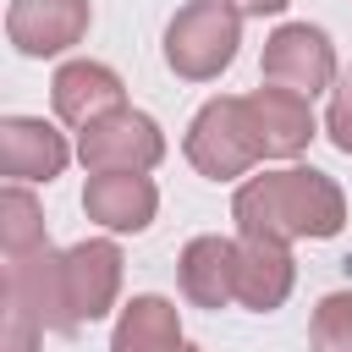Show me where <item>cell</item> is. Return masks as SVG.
<instances>
[{
    "label": "cell",
    "instance_id": "6da1fadb",
    "mask_svg": "<svg viewBox=\"0 0 352 352\" xmlns=\"http://www.w3.org/2000/svg\"><path fill=\"white\" fill-rule=\"evenodd\" d=\"M231 220L236 236L292 248L297 236H336L346 226V192L314 165H286V170L248 176L231 198Z\"/></svg>",
    "mask_w": 352,
    "mask_h": 352
},
{
    "label": "cell",
    "instance_id": "7a4b0ae2",
    "mask_svg": "<svg viewBox=\"0 0 352 352\" xmlns=\"http://www.w3.org/2000/svg\"><path fill=\"white\" fill-rule=\"evenodd\" d=\"M242 44V11L231 0H192L165 28V66L187 82H209L236 60Z\"/></svg>",
    "mask_w": 352,
    "mask_h": 352
},
{
    "label": "cell",
    "instance_id": "3957f363",
    "mask_svg": "<svg viewBox=\"0 0 352 352\" xmlns=\"http://www.w3.org/2000/svg\"><path fill=\"white\" fill-rule=\"evenodd\" d=\"M187 160L209 182L248 176L264 160L258 138H253V121H248V99H209L187 126Z\"/></svg>",
    "mask_w": 352,
    "mask_h": 352
},
{
    "label": "cell",
    "instance_id": "277c9868",
    "mask_svg": "<svg viewBox=\"0 0 352 352\" xmlns=\"http://www.w3.org/2000/svg\"><path fill=\"white\" fill-rule=\"evenodd\" d=\"M77 160L88 170H154L165 160V132H160L154 116L121 104V110H110V116L82 126Z\"/></svg>",
    "mask_w": 352,
    "mask_h": 352
},
{
    "label": "cell",
    "instance_id": "5b68a950",
    "mask_svg": "<svg viewBox=\"0 0 352 352\" xmlns=\"http://www.w3.org/2000/svg\"><path fill=\"white\" fill-rule=\"evenodd\" d=\"M6 297H16L22 308H33L44 330H60V336L77 330L72 302H66V253H55L50 242L6 258Z\"/></svg>",
    "mask_w": 352,
    "mask_h": 352
},
{
    "label": "cell",
    "instance_id": "8992f818",
    "mask_svg": "<svg viewBox=\"0 0 352 352\" xmlns=\"http://www.w3.org/2000/svg\"><path fill=\"white\" fill-rule=\"evenodd\" d=\"M264 82H280V88H297V94H319L336 82V50L319 28L308 22H286L264 38Z\"/></svg>",
    "mask_w": 352,
    "mask_h": 352
},
{
    "label": "cell",
    "instance_id": "52a82bcc",
    "mask_svg": "<svg viewBox=\"0 0 352 352\" xmlns=\"http://www.w3.org/2000/svg\"><path fill=\"white\" fill-rule=\"evenodd\" d=\"M242 99H248V121H253V138H258L264 160H297L314 143V104H308V94L270 82V88H253Z\"/></svg>",
    "mask_w": 352,
    "mask_h": 352
},
{
    "label": "cell",
    "instance_id": "ba28073f",
    "mask_svg": "<svg viewBox=\"0 0 352 352\" xmlns=\"http://www.w3.org/2000/svg\"><path fill=\"white\" fill-rule=\"evenodd\" d=\"M121 292V248L110 236H88L77 248H66V302L77 324H94L116 308Z\"/></svg>",
    "mask_w": 352,
    "mask_h": 352
},
{
    "label": "cell",
    "instance_id": "9c48e42d",
    "mask_svg": "<svg viewBox=\"0 0 352 352\" xmlns=\"http://www.w3.org/2000/svg\"><path fill=\"white\" fill-rule=\"evenodd\" d=\"M88 0H11L6 11V33L22 55L44 60V55H60L72 50L82 33H88Z\"/></svg>",
    "mask_w": 352,
    "mask_h": 352
},
{
    "label": "cell",
    "instance_id": "30bf717a",
    "mask_svg": "<svg viewBox=\"0 0 352 352\" xmlns=\"http://www.w3.org/2000/svg\"><path fill=\"white\" fill-rule=\"evenodd\" d=\"M72 148L66 138L38 116H6L0 121V170L11 182H55L66 170Z\"/></svg>",
    "mask_w": 352,
    "mask_h": 352
},
{
    "label": "cell",
    "instance_id": "8fae6325",
    "mask_svg": "<svg viewBox=\"0 0 352 352\" xmlns=\"http://www.w3.org/2000/svg\"><path fill=\"white\" fill-rule=\"evenodd\" d=\"M82 209L104 231H143L160 209V192L143 170H94L82 187Z\"/></svg>",
    "mask_w": 352,
    "mask_h": 352
},
{
    "label": "cell",
    "instance_id": "7c38bea8",
    "mask_svg": "<svg viewBox=\"0 0 352 352\" xmlns=\"http://www.w3.org/2000/svg\"><path fill=\"white\" fill-rule=\"evenodd\" d=\"M297 264L286 242H258V236H236V302L253 314H270L292 297Z\"/></svg>",
    "mask_w": 352,
    "mask_h": 352
},
{
    "label": "cell",
    "instance_id": "4fadbf2b",
    "mask_svg": "<svg viewBox=\"0 0 352 352\" xmlns=\"http://www.w3.org/2000/svg\"><path fill=\"white\" fill-rule=\"evenodd\" d=\"M121 94H126L121 77H116L110 66H99V60H66V66L55 72V82H50L55 116H60L66 126H88V121L121 110Z\"/></svg>",
    "mask_w": 352,
    "mask_h": 352
},
{
    "label": "cell",
    "instance_id": "5bb4252c",
    "mask_svg": "<svg viewBox=\"0 0 352 352\" xmlns=\"http://www.w3.org/2000/svg\"><path fill=\"white\" fill-rule=\"evenodd\" d=\"M182 292L198 308H226L236 297V242L231 236H192L176 258Z\"/></svg>",
    "mask_w": 352,
    "mask_h": 352
},
{
    "label": "cell",
    "instance_id": "9a60e30c",
    "mask_svg": "<svg viewBox=\"0 0 352 352\" xmlns=\"http://www.w3.org/2000/svg\"><path fill=\"white\" fill-rule=\"evenodd\" d=\"M182 346V314L165 297H132L116 319L110 352H176Z\"/></svg>",
    "mask_w": 352,
    "mask_h": 352
},
{
    "label": "cell",
    "instance_id": "2e32d148",
    "mask_svg": "<svg viewBox=\"0 0 352 352\" xmlns=\"http://www.w3.org/2000/svg\"><path fill=\"white\" fill-rule=\"evenodd\" d=\"M38 242H50V236H44V214H38L33 192L6 187V192H0V248H6V258L28 253V248H38Z\"/></svg>",
    "mask_w": 352,
    "mask_h": 352
},
{
    "label": "cell",
    "instance_id": "e0dca14e",
    "mask_svg": "<svg viewBox=\"0 0 352 352\" xmlns=\"http://www.w3.org/2000/svg\"><path fill=\"white\" fill-rule=\"evenodd\" d=\"M308 341H314V352H352V292L319 297L314 324H308Z\"/></svg>",
    "mask_w": 352,
    "mask_h": 352
},
{
    "label": "cell",
    "instance_id": "ac0fdd59",
    "mask_svg": "<svg viewBox=\"0 0 352 352\" xmlns=\"http://www.w3.org/2000/svg\"><path fill=\"white\" fill-rule=\"evenodd\" d=\"M38 336H44L38 314H33V308H22L16 297H6V319H0V352H38Z\"/></svg>",
    "mask_w": 352,
    "mask_h": 352
},
{
    "label": "cell",
    "instance_id": "d6986e66",
    "mask_svg": "<svg viewBox=\"0 0 352 352\" xmlns=\"http://www.w3.org/2000/svg\"><path fill=\"white\" fill-rule=\"evenodd\" d=\"M324 132H330V143H336L341 154H352V77L336 88V99H330V110H324Z\"/></svg>",
    "mask_w": 352,
    "mask_h": 352
},
{
    "label": "cell",
    "instance_id": "ffe728a7",
    "mask_svg": "<svg viewBox=\"0 0 352 352\" xmlns=\"http://www.w3.org/2000/svg\"><path fill=\"white\" fill-rule=\"evenodd\" d=\"M242 16H275V11H286L292 0H231Z\"/></svg>",
    "mask_w": 352,
    "mask_h": 352
},
{
    "label": "cell",
    "instance_id": "44dd1931",
    "mask_svg": "<svg viewBox=\"0 0 352 352\" xmlns=\"http://www.w3.org/2000/svg\"><path fill=\"white\" fill-rule=\"evenodd\" d=\"M176 352H198V346H187V341H182V346H176Z\"/></svg>",
    "mask_w": 352,
    "mask_h": 352
}]
</instances>
